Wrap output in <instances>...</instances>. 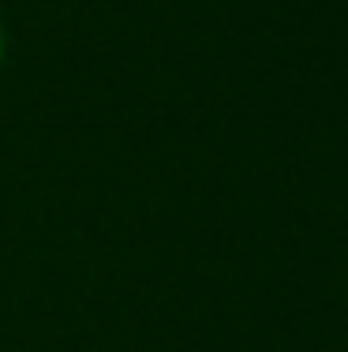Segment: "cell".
Returning a JSON list of instances; mask_svg holds the SVG:
<instances>
[{"instance_id":"cell-1","label":"cell","mask_w":348,"mask_h":352,"mask_svg":"<svg viewBox=\"0 0 348 352\" xmlns=\"http://www.w3.org/2000/svg\"><path fill=\"white\" fill-rule=\"evenodd\" d=\"M4 49H8V41H4V27H0V68H4Z\"/></svg>"}]
</instances>
